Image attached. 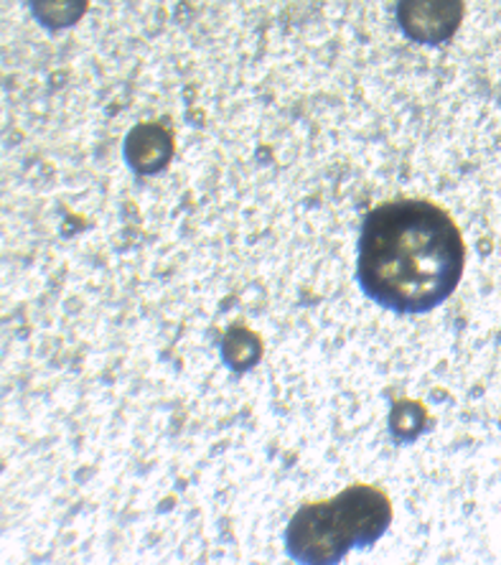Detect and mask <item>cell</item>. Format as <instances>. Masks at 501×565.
I'll use <instances>...</instances> for the list:
<instances>
[{"label": "cell", "instance_id": "obj_1", "mask_svg": "<svg viewBox=\"0 0 501 565\" xmlns=\"http://www.w3.org/2000/svg\"><path fill=\"white\" fill-rule=\"evenodd\" d=\"M466 245L450 214L425 199H395L364 217L359 286L382 309H438L463 276Z\"/></svg>", "mask_w": 501, "mask_h": 565}, {"label": "cell", "instance_id": "obj_4", "mask_svg": "<svg viewBox=\"0 0 501 565\" xmlns=\"http://www.w3.org/2000/svg\"><path fill=\"white\" fill-rule=\"evenodd\" d=\"M173 153L171 132L148 122V126H138L125 140V158L132 169L140 173H156L161 171Z\"/></svg>", "mask_w": 501, "mask_h": 565}, {"label": "cell", "instance_id": "obj_5", "mask_svg": "<svg viewBox=\"0 0 501 565\" xmlns=\"http://www.w3.org/2000/svg\"><path fill=\"white\" fill-rule=\"evenodd\" d=\"M31 8L46 29H66L82 19L87 0H31Z\"/></svg>", "mask_w": 501, "mask_h": 565}, {"label": "cell", "instance_id": "obj_6", "mask_svg": "<svg viewBox=\"0 0 501 565\" xmlns=\"http://www.w3.org/2000/svg\"><path fill=\"white\" fill-rule=\"evenodd\" d=\"M425 411L413 401H399L392 405L390 415V434L397 444H413V440L423 434Z\"/></svg>", "mask_w": 501, "mask_h": 565}, {"label": "cell", "instance_id": "obj_2", "mask_svg": "<svg viewBox=\"0 0 501 565\" xmlns=\"http://www.w3.org/2000/svg\"><path fill=\"white\" fill-rule=\"evenodd\" d=\"M392 525V502L377 487L354 484L326 502L303 504L286 527L296 563L331 565L354 547H372Z\"/></svg>", "mask_w": 501, "mask_h": 565}, {"label": "cell", "instance_id": "obj_3", "mask_svg": "<svg viewBox=\"0 0 501 565\" xmlns=\"http://www.w3.org/2000/svg\"><path fill=\"white\" fill-rule=\"evenodd\" d=\"M397 21L415 44H443L463 21V0H399Z\"/></svg>", "mask_w": 501, "mask_h": 565}]
</instances>
